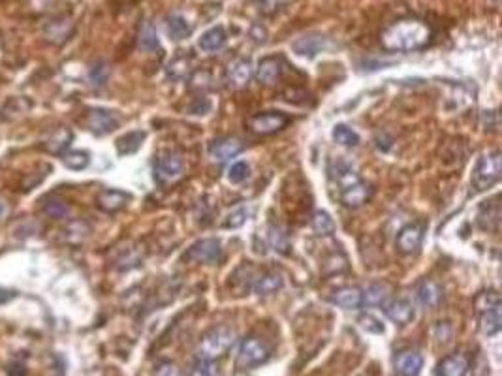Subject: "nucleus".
<instances>
[{
	"label": "nucleus",
	"mask_w": 502,
	"mask_h": 376,
	"mask_svg": "<svg viewBox=\"0 0 502 376\" xmlns=\"http://www.w3.org/2000/svg\"><path fill=\"white\" fill-rule=\"evenodd\" d=\"M246 219H249V209L246 207H237V209L231 211L226 219V228H241L245 224Z\"/></svg>",
	"instance_id": "nucleus-44"
},
{
	"label": "nucleus",
	"mask_w": 502,
	"mask_h": 376,
	"mask_svg": "<svg viewBox=\"0 0 502 376\" xmlns=\"http://www.w3.org/2000/svg\"><path fill=\"white\" fill-rule=\"evenodd\" d=\"M226 40H228V36H226L224 28L222 26H213V28L202 34V38L198 40V47L205 53H215L224 47Z\"/></svg>",
	"instance_id": "nucleus-26"
},
{
	"label": "nucleus",
	"mask_w": 502,
	"mask_h": 376,
	"mask_svg": "<svg viewBox=\"0 0 502 376\" xmlns=\"http://www.w3.org/2000/svg\"><path fill=\"white\" fill-rule=\"evenodd\" d=\"M283 75V61L277 57H266L258 63L256 79L262 85H275Z\"/></svg>",
	"instance_id": "nucleus-18"
},
{
	"label": "nucleus",
	"mask_w": 502,
	"mask_h": 376,
	"mask_svg": "<svg viewBox=\"0 0 502 376\" xmlns=\"http://www.w3.org/2000/svg\"><path fill=\"white\" fill-rule=\"evenodd\" d=\"M501 296H498L495 290H489V292H481L480 296L476 298V308L478 313H481V310H487V308L495 307V305H501Z\"/></svg>",
	"instance_id": "nucleus-43"
},
{
	"label": "nucleus",
	"mask_w": 502,
	"mask_h": 376,
	"mask_svg": "<svg viewBox=\"0 0 502 376\" xmlns=\"http://www.w3.org/2000/svg\"><path fill=\"white\" fill-rule=\"evenodd\" d=\"M110 66H108V63H104V61H98V63H95L93 66H90L89 70V83L93 85V87H96V89H100V87H104L105 83H108V79H110Z\"/></svg>",
	"instance_id": "nucleus-36"
},
{
	"label": "nucleus",
	"mask_w": 502,
	"mask_h": 376,
	"mask_svg": "<svg viewBox=\"0 0 502 376\" xmlns=\"http://www.w3.org/2000/svg\"><path fill=\"white\" fill-rule=\"evenodd\" d=\"M267 360H269V348L266 346V343H262L256 337H246V339L241 340L236 357V365L239 369H243V371L254 369V367L266 363Z\"/></svg>",
	"instance_id": "nucleus-4"
},
{
	"label": "nucleus",
	"mask_w": 502,
	"mask_h": 376,
	"mask_svg": "<svg viewBox=\"0 0 502 376\" xmlns=\"http://www.w3.org/2000/svg\"><path fill=\"white\" fill-rule=\"evenodd\" d=\"M252 75H254V68H252V63L249 58H236L231 61L230 66H228V83L234 87V89H243L246 85L251 83Z\"/></svg>",
	"instance_id": "nucleus-12"
},
{
	"label": "nucleus",
	"mask_w": 502,
	"mask_h": 376,
	"mask_svg": "<svg viewBox=\"0 0 502 376\" xmlns=\"http://www.w3.org/2000/svg\"><path fill=\"white\" fill-rule=\"evenodd\" d=\"M155 376H181V369L175 363H172V361H164V363L157 367Z\"/></svg>",
	"instance_id": "nucleus-48"
},
{
	"label": "nucleus",
	"mask_w": 502,
	"mask_h": 376,
	"mask_svg": "<svg viewBox=\"0 0 502 376\" xmlns=\"http://www.w3.org/2000/svg\"><path fill=\"white\" fill-rule=\"evenodd\" d=\"M502 328V303L481 310L480 313V331L487 337L497 335Z\"/></svg>",
	"instance_id": "nucleus-23"
},
{
	"label": "nucleus",
	"mask_w": 502,
	"mask_h": 376,
	"mask_svg": "<svg viewBox=\"0 0 502 376\" xmlns=\"http://www.w3.org/2000/svg\"><path fill=\"white\" fill-rule=\"evenodd\" d=\"M137 47L142 51H157L160 47V42H158V34L155 31L152 23L145 21L140 28V34H137Z\"/></svg>",
	"instance_id": "nucleus-30"
},
{
	"label": "nucleus",
	"mask_w": 502,
	"mask_h": 376,
	"mask_svg": "<svg viewBox=\"0 0 502 376\" xmlns=\"http://www.w3.org/2000/svg\"><path fill=\"white\" fill-rule=\"evenodd\" d=\"M471 369V361L465 354H451L440 361L436 367L439 376H465Z\"/></svg>",
	"instance_id": "nucleus-19"
},
{
	"label": "nucleus",
	"mask_w": 502,
	"mask_h": 376,
	"mask_svg": "<svg viewBox=\"0 0 502 376\" xmlns=\"http://www.w3.org/2000/svg\"><path fill=\"white\" fill-rule=\"evenodd\" d=\"M331 303L340 308H345V310H357L360 307H363L361 290L354 286L339 288V290H335V292L331 293Z\"/></svg>",
	"instance_id": "nucleus-20"
},
{
	"label": "nucleus",
	"mask_w": 502,
	"mask_h": 376,
	"mask_svg": "<svg viewBox=\"0 0 502 376\" xmlns=\"http://www.w3.org/2000/svg\"><path fill=\"white\" fill-rule=\"evenodd\" d=\"M384 313L393 324L397 325H407L410 324L416 316V310H414V305L404 298L399 299H392V301H384Z\"/></svg>",
	"instance_id": "nucleus-10"
},
{
	"label": "nucleus",
	"mask_w": 502,
	"mask_h": 376,
	"mask_svg": "<svg viewBox=\"0 0 502 376\" xmlns=\"http://www.w3.org/2000/svg\"><path fill=\"white\" fill-rule=\"evenodd\" d=\"M442 298H444L442 288H440L434 281H425L424 284L418 288V299H419V303H422V307L425 308L439 307Z\"/></svg>",
	"instance_id": "nucleus-27"
},
{
	"label": "nucleus",
	"mask_w": 502,
	"mask_h": 376,
	"mask_svg": "<svg viewBox=\"0 0 502 376\" xmlns=\"http://www.w3.org/2000/svg\"><path fill=\"white\" fill-rule=\"evenodd\" d=\"M313 230L318 235H333L335 222L331 219V214L325 213V211H316L313 214Z\"/></svg>",
	"instance_id": "nucleus-37"
},
{
	"label": "nucleus",
	"mask_w": 502,
	"mask_h": 376,
	"mask_svg": "<svg viewBox=\"0 0 502 376\" xmlns=\"http://www.w3.org/2000/svg\"><path fill=\"white\" fill-rule=\"evenodd\" d=\"M501 204L498 198H493L491 202H486L478 211V224L481 230L486 231H497L501 226Z\"/></svg>",
	"instance_id": "nucleus-17"
},
{
	"label": "nucleus",
	"mask_w": 502,
	"mask_h": 376,
	"mask_svg": "<svg viewBox=\"0 0 502 376\" xmlns=\"http://www.w3.org/2000/svg\"><path fill=\"white\" fill-rule=\"evenodd\" d=\"M330 47V42L328 38L320 36V34H309V36H301L298 38L296 42L292 43L293 53H298L301 57H316L318 53L325 51Z\"/></svg>",
	"instance_id": "nucleus-15"
},
{
	"label": "nucleus",
	"mask_w": 502,
	"mask_h": 376,
	"mask_svg": "<svg viewBox=\"0 0 502 376\" xmlns=\"http://www.w3.org/2000/svg\"><path fill=\"white\" fill-rule=\"evenodd\" d=\"M331 269H328L325 271V275H333V273H342L348 269V261H346V258L342 256V254H333L331 258H328V261L324 263V267H330Z\"/></svg>",
	"instance_id": "nucleus-46"
},
{
	"label": "nucleus",
	"mask_w": 502,
	"mask_h": 376,
	"mask_svg": "<svg viewBox=\"0 0 502 376\" xmlns=\"http://www.w3.org/2000/svg\"><path fill=\"white\" fill-rule=\"evenodd\" d=\"M369 198H371V188L367 187L365 183H361V181L340 190V204L346 205V207H360Z\"/></svg>",
	"instance_id": "nucleus-21"
},
{
	"label": "nucleus",
	"mask_w": 502,
	"mask_h": 376,
	"mask_svg": "<svg viewBox=\"0 0 502 376\" xmlns=\"http://www.w3.org/2000/svg\"><path fill=\"white\" fill-rule=\"evenodd\" d=\"M143 258L140 256V252L136 249H128L126 252H122L119 258L115 260V267L120 269V271H126V269H132V267H137L142 263Z\"/></svg>",
	"instance_id": "nucleus-39"
},
{
	"label": "nucleus",
	"mask_w": 502,
	"mask_h": 376,
	"mask_svg": "<svg viewBox=\"0 0 502 376\" xmlns=\"http://www.w3.org/2000/svg\"><path fill=\"white\" fill-rule=\"evenodd\" d=\"M387 299V288L382 284H369V286L361 292V301L365 307H377V305H384Z\"/></svg>",
	"instance_id": "nucleus-32"
},
{
	"label": "nucleus",
	"mask_w": 502,
	"mask_h": 376,
	"mask_svg": "<svg viewBox=\"0 0 502 376\" xmlns=\"http://www.w3.org/2000/svg\"><path fill=\"white\" fill-rule=\"evenodd\" d=\"M360 324L361 328L367 329V331H371V333H384V325L378 322L377 318H372L371 314H363L360 318Z\"/></svg>",
	"instance_id": "nucleus-47"
},
{
	"label": "nucleus",
	"mask_w": 502,
	"mask_h": 376,
	"mask_svg": "<svg viewBox=\"0 0 502 376\" xmlns=\"http://www.w3.org/2000/svg\"><path fill=\"white\" fill-rule=\"evenodd\" d=\"M290 122V117L281 111H266V113H258V115L249 119V128L252 134L256 136H271L277 134L283 128H286Z\"/></svg>",
	"instance_id": "nucleus-6"
},
{
	"label": "nucleus",
	"mask_w": 502,
	"mask_h": 376,
	"mask_svg": "<svg viewBox=\"0 0 502 376\" xmlns=\"http://www.w3.org/2000/svg\"><path fill=\"white\" fill-rule=\"evenodd\" d=\"M234 343H236V333L230 328H226V325L213 328L199 339L198 346H196V357L215 361L228 354Z\"/></svg>",
	"instance_id": "nucleus-2"
},
{
	"label": "nucleus",
	"mask_w": 502,
	"mask_h": 376,
	"mask_svg": "<svg viewBox=\"0 0 502 376\" xmlns=\"http://www.w3.org/2000/svg\"><path fill=\"white\" fill-rule=\"evenodd\" d=\"M143 141H145V132H128V134H125V136H120L119 140H117V152H119L120 157L134 155V152H137L142 149Z\"/></svg>",
	"instance_id": "nucleus-28"
},
{
	"label": "nucleus",
	"mask_w": 502,
	"mask_h": 376,
	"mask_svg": "<svg viewBox=\"0 0 502 376\" xmlns=\"http://www.w3.org/2000/svg\"><path fill=\"white\" fill-rule=\"evenodd\" d=\"M245 149L243 141L237 140V137L226 136V137H219L211 143L209 147V155L211 158L219 164H224L231 158H236L241 151Z\"/></svg>",
	"instance_id": "nucleus-9"
},
{
	"label": "nucleus",
	"mask_w": 502,
	"mask_h": 376,
	"mask_svg": "<svg viewBox=\"0 0 502 376\" xmlns=\"http://www.w3.org/2000/svg\"><path fill=\"white\" fill-rule=\"evenodd\" d=\"M293 0H260V14L263 16H277L283 10H286V6L292 4Z\"/></svg>",
	"instance_id": "nucleus-42"
},
{
	"label": "nucleus",
	"mask_w": 502,
	"mask_h": 376,
	"mask_svg": "<svg viewBox=\"0 0 502 376\" xmlns=\"http://www.w3.org/2000/svg\"><path fill=\"white\" fill-rule=\"evenodd\" d=\"M220 258H222V245L219 239L198 241L184 254V260L194 261V263H205V266L219 263Z\"/></svg>",
	"instance_id": "nucleus-7"
},
{
	"label": "nucleus",
	"mask_w": 502,
	"mask_h": 376,
	"mask_svg": "<svg viewBox=\"0 0 502 376\" xmlns=\"http://www.w3.org/2000/svg\"><path fill=\"white\" fill-rule=\"evenodd\" d=\"M190 376H222V372H220V367L216 365L215 361L198 360L194 363Z\"/></svg>",
	"instance_id": "nucleus-41"
},
{
	"label": "nucleus",
	"mask_w": 502,
	"mask_h": 376,
	"mask_svg": "<svg viewBox=\"0 0 502 376\" xmlns=\"http://www.w3.org/2000/svg\"><path fill=\"white\" fill-rule=\"evenodd\" d=\"M246 175H249V166H246L245 162L231 164L230 169H228V181L234 184L243 183L246 179Z\"/></svg>",
	"instance_id": "nucleus-45"
},
{
	"label": "nucleus",
	"mask_w": 502,
	"mask_h": 376,
	"mask_svg": "<svg viewBox=\"0 0 502 376\" xmlns=\"http://www.w3.org/2000/svg\"><path fill=\"white\" fill-rule=\"evenodd\" d=\"M166 31L167 36L175 40V42H181L184 38H189L192 34V25H190L183 16L179 14H173L166 19Z\"/></svg>",
	"instance_id": "nucleus-29"
},
{
	"label": "nucleus",
	"mask_w": 502,
	"mask_h": 376,
	"mask_svg": "<svg viewBox=\"0 0 502 376\" xmlns=\"http://www.w3.org/2000/svg\"><path fill=\"white\" fill-rule=\"evenodd\" d=\"M4 214H6V204L2 202V199H0V219H2Z\"/></svg>",
	"instance_id": "nucleus-50"
},
{
	"label": "nucleus",
	"mask_w": 502,
	"mask_h": 376,
	"mask_svg": "<svg viewBox=\"0 0 502 376\" xmlns=\"http://www.w3.org/2000/svg\"><path fill=\"white\" fill-rule=\"evenodd\" d=\"M330 175L342 188L350 187V184H354L360 181V177H357L356 172H354V167H352L348 162H345V160H340V158H337V160H331L330 162Z\"/></svg>",
	"instance_id": "nucleus-24"
},
{
	"label": "nucleus",
	"mask_w": 502,
	"mask_h": 376,
	"mask_svg": "<svg viewBox=\"0 0 502 376\" xmlns=\"http://www.w3.org/2000/svg\"><path fill=\"white\" fill-rule=\"evenodd\" d=\"M181 172H183V160L175 152H166L155 162V179L158 183H169L173 179H177Z\"/></svg>",
	"instance_id": "nucleus-8"
},
{
	"label": "nucleus",
	"mask_w": 502,
	"mask_h": 376,
	"mask_svg": "<svg viewBox=\"0 0 502 376\" xmlns=\"http://www.w3.org/2000/svg\"><path fill=\"white\" fill-rule=\"evenodd\" d=\"M85 128L95 136H108L115 132L120 125V119L115 111L104 110V108H93L85 113Z\"/></svg>",
	"instance_id": "nucleus-5"
},
{
	"label": "nucleus",
	"mask_w": 502,
	"mask_h": 376,
	"mask_svg": "<svg viewBox=\"0 0 502 376\" xmlns=\"http://www.w3.org/2000/svg\"><path fill=\"white\" fill-rule=\"evenodd\" d=\"M284 286V278L281 273L277 271H267L263 273L262 277L256 278V282L252 284V290L258 293V296H273V293L281 292Z\"/></svg>",
	"instance_id": "nucleus-22"
},
{
	"label": "nucleus",
	"mask_w": 502,
	"mask_h": 376,
	"mask_svg": "<svg viewBox=\"0 0 502 376\" xmlns=\"http://www.w3.org/2000/svg\"><path fill=\"white\" fill-rule=\"evenodd\" d=\"M49 28H55V32H46L48 40L53 43L66 42V40L72 36V31H73L72 23L68 21H55L49 25Z\"/></svg>",
	"instance_id": "nucleus-38"
},
{
	"label": "nucleus",
	"mask_w": 502,
	"mask_h": 376,
	"mask_svg": "<svg viewBox=\"0 0 502 376\" xmlns=\"http://www.w3.org/2000/svg\"><path fill=\"white\" fill-rule=\"evenodd\" d=\"M433 40V31L422 19L416 17H404L399 21L392 23L386 31L380 34V43L386 51H418L429 46Z\"/></svg>",
	"instance_id": "nucleus-1"
},
{
	"label": "nucleus",
	"mask_w": 502,
	"mask_h": 376,
	"mask_svg": "<svg viewBox=\"0 0 502 376\" xmlns=\"http://www.w3.org/2000/svg\"><path fill=\"white\" fill-rule=\"evenodd\" d=\"M333 140L335 143H339L342 147H356L360 145V134L356 130H352L350 126L337 125L333 128Z\"/></svg>",
	"instance_id": "nucleus-34"
},
{
	"label": "nucleus",
	"mask_w": 502,
	"mask_h": 376,
	"mask_svg": "<svg viewBox=\"0 0 502 376\" xmlns=\"http://www.w3.org/2000/svg\"><path fill=\"white\" fill-rule=\"evenodd\" d=\"M128 202H130V194L122 190H111V188L100 190L96 196V207L104 213H119L128 205Z\"/></svg>",
	"instance_id": "nucleus-11"
},
{
	"label": "nucleus",
	"mask_w": 502,
	"mask_h": 376,
	"mask_svg": "<svg viewBox=\"0 0 502 376\" xmlns=\"http://www.w3.org/2000/svg\"><path fill=\"white\" fill-rule=\"evenodd\" d=\"M393 367H395V372L401 376H418L422 369H424V357H422V354L414 350L399 352L395 355Z\"/></svg>",
	"instance_id": "nucleus-14"
},
{
	"label": "nucleus",
	"mask_w": 502,
	"mask_h": 376,
	"mask_svg": "<svg viewBox=\"0 0 502 376\" xmlns=\"http://www.w3.org/2000/svg\"><path fill=\"white\" fill-rule=\"evenodd\" d=\"M424 226L422 224H408L397 235V249L403 254H412L422 246L424 241Z\"/></svg>",
	"instance_id": "nucleus-13"
},
{
	"label": "nucleus",
	"mask_w": 502,
	"mask_h": 376,
	"mask_svg": "<svg viewBox=\"0 0 502 376\" xmlns=\"http://www.w3.org/2000/svg\"><path fill=\"white\" fill-rule=\"evenodd\" d=\"M502 175V158L501 152L493 151L487 152L483 157H480L476 167H474V175H472V187L476 188V192H483L487 188H491L493 184H497L501 181Z\"/></svg>",
	"instance_id": "nucleus-3"
},
{
	"label": "nucleus",
	"mask_w": 502,
	"mask_h": 376,
	"mask_svg": "<svg viewBox=\"0 0 502 376\" xmlns=\"http://www.w3.org/2000/svg\"><path fill=\"white\" fill-rule=\"evenodd\" d=\"M16 298H17V292H14V290H8V288L0 286V305L10 303V301H14Z\"/></svg>",
	"instance_id": "nucleus-49"
},
{
	"label": "nucleus",
	"mask_w": 502,
	"mask_h": 376,
	"mask_svg": "<svg viewBox=\"0 0 502 376\" xmlns=\"http://www.w3.org/2000/svg\"><path fill=\"white\" fill-rule=\"evenodd\" d=\"M40 211H42L48 219L51 220H63L70 214V205L58 196H46L40 202Z\"/></svg>",
	"instance_id": "nucleus-25"
},
{
	"label": "nucleus",
	"mask_w": 502,
	"mask_h": 376,
	"mask_svg": "<svg viewBox=\"0 0 502 376\" xmlns=\"http://www.w3.org/2000/svg\"><path fill=\"white\" fill-rule=\"evenodd\" d=\"M73 134L68 128H57L53 130L46 141H43V151L53 157H63L64 152L68 151V147L72 145Z\"/></svg>",
	"instance_id": "nucleus-16"
},
{
	"label": "nucleus",
	"mask_w": 502,
	"mask_h": 376,
	"mask_svg": "<svg viewBox=\"0 0 502 376\" xmlns=\"http://www.w3.org/2000/svg\"><path fill=\"white\" fill-rule=\"evenodd\" d=\"M190 72V57H177L173 58L172 63H169V66H167V73H169V78L173 79H181V78H187Z\"/></svg>",
	"instance_id": "nucleus-40"
},
{
	"label": "nucleus",
	"mask_w": 502,
	"mask_h": 376,
	"mask_svg": "<svg viewBox=\"0 0 502 376\" xmlns=\"http://www.w3.org/2000/svg\"><path fill=\"white\" fill-rule=\"evenodd\" d=\"M63 234L64 241H68L72 245H79L81 241H85L89 237L90 226L87 224V222H83V220H73V222H70V224L64 228Z\"/></svg>",
	"instance_id": "nucleus-31"
},
{
	"label": "nucleus",
	"mask_w": 502,
	"mask_h": 376,
	"mask_svg": "<svg viewBox=\"0 0 502 376\" xmlns=\"http://www.w3.org/2000/svg\"><path fill=\"white\" fill-rule=\"evenodd\" d=\"M61 158L64 166L72 172H81L90 164V155L87 151H66Z\"/></svg>",
	"instance_id": "nucleus-33"
},
{
	"label": "nucleus",
	"mask_w": 502,
	"mask_h": 376,
	"mask_svg": "<svg viewBox=\"0 0 502 376\" xmlns=\"http://www.w3.org/2000/svg\"><path fill=\"white\" fill-rule=\"evenodd\" d=\"M267 243L271 246L273 251L278 252V254H288V249H290V243H288V237L281 228L277 226H269L267 230Z\"/></svg>",
	"instance_id": "nucleus-35"
}]
</instances>
